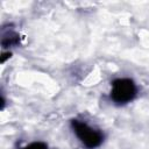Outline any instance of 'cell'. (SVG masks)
Returning <instances> with one entry per match:
<instances>
[{
	"instance_id": "3",
	"label": "cell",
	"mask_w": 149,
	"mask_h": 149,
	"mask_svg": "<svg viewBox=\"0 0 149 149\" xmlns=\"http://www.w3.org/2000/svg\"><path fill=\"white\" fill-rule=\"evenodd\" d=\"M22 149H48V146L43 142H33V143L23 147Z\"/></svg>"
},
{
	"instance_id": "1",
	"label": "cell",
	"mask_w": 149,
	"mask_h": 149,
	"mask_svg": "<svg viewBox=\"0 0 149 149\" xmlns=\"http://www.w3.org/2000/svg\"><path fill=\"white\" fill-rule=\"evenodd\" d=\"M71 126H72V129H73L74 134L77 135V137L88 149L97 148L102 143L104 135L100 130L94 129V128L90 127L87 123H85L80 120H77V119L71 121Z\"/></svg>"
},
{
	"instance_id": "2",
	"label": "cell",
	"mask_w": 149,
	"mask_h": 149,
	"mask_svg": "<svg viewBox=\"0 0 149 149\" xmlns=\"http://www.w3.org/2000/svg\"><path fill=\"white\" fill-rule=\"evenodd\" d=\"M136 85L132 79L119 78L112 83L111 98L116 104H127L136 95Z\"/></svg>"
}]
</instances>
